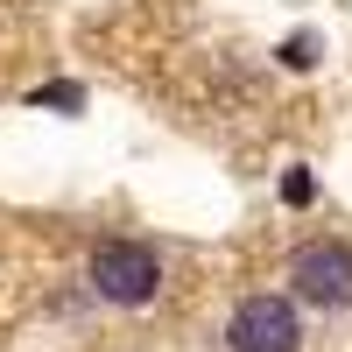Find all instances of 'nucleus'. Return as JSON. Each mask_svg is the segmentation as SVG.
Segmentation results:
<instances>
[{
    "instance_id": "2",
    "label": "nucleus",
    "mask_w": 352,
    "mask_h": 352,
    "mask_svg": "<svg viewBox=\"0 0 352 352\" xmlns=\"http://www.w3.org/2000/svg\"><path fill=\"white\" fill-rule=\"evenodd\" d=\"M289 296L303 310H352V247L345 240H303L289 254Z\"/></svg>"
},
{
    "instance_id": "3",
    "label": "nucleus",
    "mask_w": 352,
    "mask_h": 352,
    "mask_svg": "<svg viewBox=\"0 0 352 352\" xmlns=\"http://www.w3.org/2000/svg\"><path fill=\"white\" fill-rule=\"evenodd\" d=\"M226 352H303L296 296H247L226 317Z\"/></svg>"
},
{
    "instance_id": "6",
    "label": "nucleus",
    "mask_w": 352,
    "mask_h": 352,
    "mask_svg": "<svg viewBox=\"0 0 352 352\" xmlns=\"http://www.w3.org/2000/svg\"><path fill=\"white\" fill-rule=\"evenodd\" d=\"M275 197L289 204V212H310V204H317V169H310V162H289L282 184H275Z\"/></svg>"
},
{
    "instance_id": "1",
    "label": "nucleus",
    "mask_w": 352,
    "mask_h": 352,
    "mask_svg": "<svg viewBox=\"0 0 352 352\" xmlns=\"http://www.w3.org/2000/svg\"><path fill=\"white\" fill-rule=\"evenodd\" d=\"M85 282H92V296L113 303V310H148L162 296V254L148 240H127V232H106L85 261Z\"/></svg>"
},
{
    "instance_id": "5",
    "label": "nucleus",
    "mask_w": 352,
    "mask_h": 352,
    "mask_svg": "<svg viewBox=\"0 0 352 352\" xmlns=\"http://www.w3.org/2000/svg\"><path fill=\"white\" fill-rule=\"evenodd\" d=\"M275 64H282V71H317V64H324V36H317V28L282 36V43H275Z\"/></svg>"
},
{
    "instance_id": "4",
    "label": "nucleus",
    "mask_w": 352,
    "mask_h": 352,
    "mask_svg": "<svg viewBox=\"0 0 352 352\" xmlns=\"http://www.w3.org/2000/svg\"><path fill=\"white\" fill-rule=\"evenodd\" d=\"M21 106H28V113H64V120H78V113H85V85H78V78H50V85H36Z\"/></svg>"
}]
</instances>
